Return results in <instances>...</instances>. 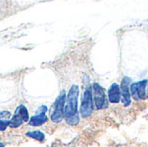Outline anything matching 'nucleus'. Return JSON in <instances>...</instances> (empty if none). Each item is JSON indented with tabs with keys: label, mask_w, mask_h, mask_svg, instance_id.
<instances>
[{
	"label": "nucleus",
	"mask_w": 148,
	"mask_h": 147,
	"mask_svg": "<svg viewBox=\"0 0 148 147\" xmlns=\"http://www.w3.org/2000/svg\"><path fill=\"white\" fill-rule=\"evenodd\" d=\"M108 101L112 103H118L121 101V88L119 87L118 84L114 83L110 88L108 89Z\"/></svg>",
	"instance_id": "nucleus-7"
},
{
	"label": "nucleus",
	"mask_w": 148,
	"mask_h": 147,
	"mask_svg": "<svg viewBox=\"0 0 148 147\" xmlns=\"http://www.w3.org/2000/svg\"><path fill=\"white\" fill-rule=\"evenodd\" d=\"M130 79L125 76L121 84V101L125 107H128L131 103V94L129 91Z\"/></svg>",
	"instance_id": "nucleus-6"
},
{
	"label": "nucleus",
	"mask_w": 148,
	"mask_h": 147,
	"mask_svg": "<svg viewBox=\"0 0 148 147\" xmlns=\"http://www.w3.org/2000/svg\"><path fill=\"white\" fill-rule=\"evenodd\" d=\"M93 90H94V100H95L96 109L101 110V109L107 108L108 104V100L104 89L98 83H94Z\"/></svg>",
	"instance_id": "nucleus-5"
},
{
	"label": "nucleus",
	"mask_w": 148,
	"mask_h": 147,
	"mask_svg": "<svg viewBox=\"0 0 148 147\" xmlns=\"http://www.w3.org/2000/svg\"><path fill=\"white\" fill-rule=\"evenodd\" d=\"M47 120H48V117L45 115V113H36V115L31 117L29 124L32 126H40L44 123H46Z\"/></svg>",
	"instance_id": "nucleus-8"
},
{
	"label": "nucleus",
	"mask_w": 148,
	"mask_h": 147,
	"mask_svg": "<svg viewBox=\"0 0 148 147\" xmlns=\"http://www.w3.org/2000/svg\"><path fill=\"white\" fill-rule=\"evenodd\" d=\"M132 96L135 101L146 100L148 98V81L144 80L131 85Z\"/></svg>",
	"instance_id": "nucleus-4"
},
{
	"label": "nucleus",
	"mask_w": 148,
	"mask_h": 147,
	"mask_svg": "<svg viewBox=\"0 0 148 147\" xmlns=\"http://www.w3.org/2000/svg\"><path fill=\"white\" fill-rule=\"evenodd\" d=\"M48 111V108L47 107L45 106H42L38 108V110L36 111V113H45L46 112Z\"/></svg>",
	"instance_id": "nucleus-15"
},
{
	"label": "nucleus",
	"mask_w": 148,
	"mask_h": 147,
	"mask_svg": "<svg viewBox=\"0 0 148 147\" xmlns=\"http://www.w3.org/2000/svg\"><path fill=\"white\" fill-rule=\"evenodd\" d=\"M26 135H27L28 137H29V138H31V139H36V140H37V141H40V142L43 141L44 139H45V136H44L43 133H42V132H40V131L29 132V133H26Z\"/></svg>",
	"instance_id": "nucleus-11"
},
{
	"label": "nucleus",
	"mask_w": 148,
	"mask_h": 147,
	"mask_svg": "<svg viewBox=\"0 0 148 147\" xmlns=\"http://www.w3.org/2000/svg\"><path fill=\"white\" fill-rule=\"evenodd\" d=\"M9 126V121L8 120H0V132L4 131L7 126Z\"/></svg>",
	"instance_id": "nucleus-13"
},
{
	"label": "nucleus",
	"mask_w": 148,
	"mask_h": 147,
	"mask_svg": "<svg viewBox=\"0 0 148 147\" xmlns=\"http://www.w3.org/2000/svg\"><path fill=\"white\" fill-rule=\"evenodd\" d=\"M0 146H3V144H2V143H0Z\"/></svg>",
	"instance_id": "nucleus-16"
},
{
	"label": "nucleus",
	"mask_w": 148,
	"mask_h": 147,
	"mask_svg": "<svg viewBox=\"0 0 148 147\" xmlns=\"http://www.w3.org/2000/svg\"><path fill=\"white\" fill-rule=\"evenodd\" d=\"M66 121L70 126H76L79 123V115L76 114L73 117H70L69 119H66Z\"/></svg>",
	"instance_id": "nucleus-12"
},
{
	"label": "nucleus",
	"mask_w": 148,
	"mask_h": 147,
	"mask_svg": "<svg viewBox=\"0 0 148 147\" xmlns=\"http://www.w3.org/2000/svg\"><path fill=\"white\" fill-rule=\"evenodd\" d=\"M23 120L22 117L18 113H16L11 118V120L9 121V126L11 128H17L23 124Z\"/></svg>",
	"instance_id": "nucleus-9"
},
{
	"label": "nucleus",
	"mask_w": 148,
	"mask_h": 147,
	"mask_svg": "<svg viewBox=\"0 0 148 147\" xmlns=\"http://www.w3.org/2000/svg\"><path fill=\"white\" fill-rule=\"evenodd\" d=\"M16 113H18L22 117V119L24 122H27L29 120V112H28V109L26 108L25 106L20 105L16 108Z\"/></svg>",
	"instance_id": "nucleus-10"
},
{
	"label": "nucleus",
	"mask_w": 148,
	"mask_h": 147,
	"mask_svg": "<svg viewBox=\"0 0 148 147\" xmlns=\"http://www.w3.org/2000/svg\"><path fill=\"white\" fill-rule=\"evenodd\" d=\"M10 116V113L8 111H3L0 113V120H3V119L7 120Z\"/></svg>",
	"instance_id": "nucleus-14"
},
{
	"label": "nucleus",
	"mask_w": 148,
	"mask_h": 147,
	"mask_svg": "<svg viewBox=\"0 0 148 147\" xmlns=\"http://www.w3.org/2000/svg\"><path fill=\"white\" fill-rule=\"evenodd\" d=\"M78 95H79V88L76 85H73L69 91L67 101L64 106L65 119H69L70 117L78 114L77 113Z\"/></svg>",
	"instance_id": "nucleus-1"
},
{
	"label": "nucleus",
	"mask_w": 148,
	"mask_h": 147,
	"mask_svg": "<svg viewBox=\"0 0 148 147\" xmlns=\"http://www.w3.org/2000/svg\"><path fill=\"white\" fill-rule=\"evenodd\" d=\"M66 102V94L62 91L55 101V104L51 109L50 119L54 123H59L62 120L64 115V106Z\"/></svg>",
	"instance_id": "nucleus-2"
},
{
	"label": "nucleus",
	"mask_w": 148,
	"mask_h": 147,
	"mask_svg": "<svg viewBox=\"0 0 148 147\" xmlns=\"http://www.w3.org/2000/svg\"><path fill=\"white\" fill-rule=\"evenodd\" d=\"M94 111V103H93V94L91 88H87L84 91V94L82 98L81 105V115L83 118L89 117Z\"/></svg>",
	"instance_id": "nucleus-3"
}]
</instances>
